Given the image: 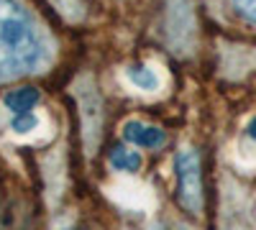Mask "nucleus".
<instances>
[{
    "mask_svg": "<svg viewBox=\"0 0 256 230\" xmlns=\"http://www.w3.org/2000/svg\"><path fill=\"white\" fill-rule=\"evenodd\" d=\"M44 54L41 38L16 0H0V79L31 72Z\"/></svg>",
    "mask_w": 256,
    "mask_h": 230,
    "instance_id": "1",
    "label": "nucleus"
},
{
    "mask_svg": "<svg viewBox=\"0 0 256 230\" xmlns=\"http://www.w3.org/2000/svg\"><path fill=\"white\" fill-rule=\"evenodd\" d=\"M177 187L180 202L190 213H198L202 205V179H200V159L195 151H182L177 156Z\"/></svg>",
    "mask_w": 256,
    "mask_h": 230,
    "instance_id": "2",
    "label": "nucleus"
},
{
    "mask_svg": "<svg viewBox=\"0 0 256 230\" xmlns=\"http://www.w3.org/2000/svg\"><path fill=\"white\" fill-rule=\"evenodd\" d=\"M123 138L128 143H136L141 149H159V146L166 141L164 131L156 128V125H146V123H138V120H128L123 125Z\"/></svg>",
    "mask_w": 256,
    "mask_h": 230,
    "instance_id": "3",
    "label": "nucleus"
},
{
    "mask_svg": "<svg viewBox=\"0 0 256 230\" xmlns=\"http://www.w3.org/2000/svg\"><path fill=\"white\" fill-rule=\"evenodd\" d=\"M38 102V90L36 87H18V90H10L6 95V108L16 115V113H26V110H34V105Z\"/></svg>",
    "mask_w": 256,
    "mask_h": 230,
    "instance_id": "4",
    "label": "nucleus"
},
{
    "mask_svg": "<svg viewBox=\"0 0 256 230\" xmlns=\"http://www.w3.org/2000/svg\"><path fill=\"white\" fill-rule=\"evenodd\" d=\"M128 79H131L138 90H146V92H152V90L159 87V74L152 67H146V64L131 67V69H128Z\"/></svg>",
    "mask_w": 256,
    "mask_h": 230,
    "instance_id": "5",
    "label": "nucleus"
},
{
    "mask_svg": "<svg viewBox=\"0 0 256 230\" xmlns=\"http://www.w3.org/2000/svg\"><path fill=\"white\" fill-rule=\"evenodd\" d=\"M110 164L116 166L118 172H138L141 169V156L136 151H128V149H116L110 156Z\"/></svg>",
    "mask_w": 256,
    "mask_h": 230,
    "instance_id": "6",
    "label": "nucleus"
},
{
    "mask_svg": "<svg viewBox=\"0 0 256 230\" xmlns=\"http://www.w3.org/2000/svg\"><path fill=\"white\" fill-rule=\"evenodd\" d=\"M38 125V115L34 113V110H26V113H16L13 118H10V128L16 131V133H31L34 128Z\"/></svg>",
    "mask_w": 256,
    "mask_h": 230,
    "instance_id": "7",
    "label": "nucleus"
},
{
    "mask_svg": "<svg viewBox=\"0 0 256 230\" xmlns=\"http://www.w3.org/2000/svg\"><path fill=\"white\" fill-rule=\"evenodd\" d=\"M233 5H236V10L251 20V23H256V0H233Z\"/></svg>",
    "mask_w": 256,
    "mask_h": 230,
    "instance_id": "8",
    "label": "nucleus"
},
{
    "mask_svg": "<svg viewBox=\"0 0 256 230\" xmlns=\"http://www.w3.org/2000/svg\"><path fill=\"white\" fill-rule=\"evenodd\" d=\"M248 136H251V138H256V118H254V120H251V125H248Z\"/></svg>",
    "mask_w": 256,
    "mask_h": 230,
    "instance_id": "9",
    "label": "nucleus"
}]
</instances>
